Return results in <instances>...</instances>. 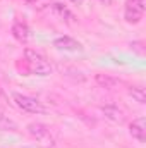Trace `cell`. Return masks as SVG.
<instances>
[{"label": "cell", "instance_id": "2e32d148", "mask_svg": "<svg viewBox=\"0 0 146 148\" xmlns=\"http://www.w3.org/2000/svg\"><path fill=\"white\" fill-rule=\"evenodd\" d=\"M26 2H35V0H26Z\"/></svg>", "mask_w": 146, "mask_h": 148}, {"label": "cell", "instance_id": "3957f363", "mask_svg": "<svg viewBox=\"0 0 146 148\" xmlns=\"http://www.w3.org/2000/svg\"><path fill=\"white\" fill-rule=\"evenodd\" d=\"M12 100L21 110L28 112V114H45L46 112V109L41 105V102H38L33 97L23 95V93H12Z\"/></svg>", "mask_w": 146, "mask_h": 148}, {"label": "cell", "instance_id": "30bf717a", "mask_svg": "<svg viewBox=\"0 0 146 148\" xmlns=\"http://www.w3.org/2000/svg\"><path fill=\"white\" fill-rule=\"evenodd\" d=\"M12 35H14L16 40H19V41H28V38H29V28L24 23L17 21L12 26Z\"/></svg>", "mask_w": 146, "mask_h": 148}, {"label": "cell", "instance_id": "e0dca14e", "mask_svg": "<svg viewBox=\"0 0 146 148\" xmlns=\"http://www.w3.org/2000/svg\"><path fill=\"white\" fill-rule=\"evenodd\" d=\"M72 2H77V0H72Z\"/></svg>", "mask_w": 146, "mask_h": 148}, {"label": "cell", "instance_id": "7c38bea8", "mask_svg": "<svg viewBox=\"0 0 146 148\" xmlns=\"http://www.w3.org/2000/svg\"><path fill=\"white\" fill-rule=\"evenodd\" d=\"M0 129H2V131H16V129H17V124H16L9 115L0 114Z\"/></svg>", "mask_w": 146, "mask_h": 148}, {"label": "cell", "instance_id": "4fadbf2b", "mask_svg": "<svg viewBox=\"0 0 146 148\" xmlns=\"http://www.w3.org/2000/svg\"><path fill=\"white\" fill-rule=\"evenodd\" d=\"M53 7H55V10H57L62 17L65 16V17H69V21H72V19H74V16L67 10V9H65V7H64V5H62V3H53Z\"/></svg>", "mask_w": 146, "mask_h": 148}, {"label": "cell", "instance_id": "5bb4252c", "mask_svg": "<svg viewBox=\"0 0 146 148\" xmlns=\"http://www.w3.org/2000/svg\"><path fill=\"white\" fill-rule=\"evenodd\" d=\"M141 45H143L141 41H134V43H132V48H134V50H138L139 53H143V48H141Z\"/></svg>", "mask_w": 146, "mask_h": 148}, {"label": "cell", "instance_id": "277c9868", "mask_svg": "<svg viewBox=\"0 0 146 148\" xmlns=\"http://www.w3.org/2000/svg\"><path fill=\"white\" fill-rule=\"evenodd\" d=\"M143 12H145V0H127L126 12H124V17L127 23L138 24L143 19Z\"/></svg>", "mask_w": 146, "mask_h": 148}, {"label": "cell", "instance_id": "5b68a950", "mask_svg": "<svg viewBox=\"0 0 146 148\" xmlns=\"http://www.w3.org/2000/svg\"><path fill=\"white\" fill-rule=\"evenodd\" d=\"M129 133L134 140H138L139 143L146 141V124H145V117H138L129 124Z\"/></svg>", "mask_w": 146, "mask_h": 148}, {"label": "cell", "instance_id": "8fae6325", "mask_svg": "<svg viewBox=\"0 0 146 148\" xmlns=\"http://www.w3.org/2000/svg\"><path fill=\"white\" fill-rule=\"evenodd\" d=\"M129 95L138 102V103H146V91L143 86H131L129 88Z\"/></svg>", "mask_w": 146, "mask_h": 148}, {"label": "cell", "instance_id": "7a4b0ae2", "mask_svg": "<svg viewBox=\"0 0 146 148\" xmlns=\"http://www.w3.org/2000/svg\"><path fill=\"white\" fill-rule=\"evenodd\" d=\"M26 129H28V133L36 140L40 145H43V147H46V148H52L55 145L53 136H52L48 126H45V124H41V122H31V124H28Z\"/></svg>", "mask_w": 146, "mask_h": 148}, {"label": "cell", "instance_id": "8992f818", "mask_svg": "<svg viewBox=\"0 0 146 148\" xmlns=\"http://www.w3.org/2000/svg\"><path fill=\"white\" fill-rule=\"evenodd\" d=\"M53 45H55L59 50H65V52H81V50H83L81 41H77V40H74V38H71V36L57 38V40L53 41Z\"/></svg>", "mask_w": 146, "mask_h": 148}, {"label": "cell", "instance_id": "9a60e30c", "mask_svg": "<svg viewBox=\"0 0 146 148\" xmlns=\"http://www.w3.org/2000/svg\"><path fill=\"white\" fill-rule=\"evenodd\" d=\"M3 97H5V95H3V90L0 88V98H3Z\"/></svg>", "mask_w": 146, "mask_h": 148}, {"label": "cell", "instance_id": "52a82bcc", "mask_svg": "<svg viewBox=\"0 0 146 148\" xmlns=\"http://www.w3.org/2000/svg\"><path fill=\"white\" fill-rule=\"evenodd\" d=\"M102 112H103V115L112 121V122H119V124H122L124 121H126V114L122 109H119L117 105H103L102 107Z\"/></svg>", "mask_w": 146, "mask_h": 148}, {"label": "cell", "instance_id": "ba28073f", "mask_svg": "<svg viewBox=\"0 0 146 148\" xmlns=\"http://www.w3.org/2000/svg\"><path fill=\"white\" fill-rule=\"evenodd\" d=\"M59 69H60L62 76H65V77L72 79V81H76V83H83V81H86L84 73H83L81 69L74 67V66H59Z\"/></svg>", "mask_w": 146, "mask_h": 148}, {"label": "cell", "instance_id": "6da1fadb", "mask_svg": "<svg viewBox=\"0 0 146 148\" xmlns=\"http://www.w3.org/2000/svg\"><path fill=\"white\" fill-rule=\"evenodd\" d=\"M24 60H26L28 69L33 74L48 76V74L52 73V66H50V62L46 60V57L41 55L36 50H33V48H26V50H24Z\"/></svg>", "mask_w": 146, "mask_h": 148}, {"label": "cell", "instance_id": "9c48e42d", "mask_svg": "<svg viewBox=\"0 0 146 148\" xmlns=\"http://www.w3.org/2000/svg\"><path fill=\"white\" fill-rule=\"evenodd\" d=\"M95 81H96V84H98L100 88H103V90H115V88L120 84V81H119L117 77H112L108 74H96V76H95Z\"/></svg>", "mask_w": 146, "mask_h": 148}]
</instances>
